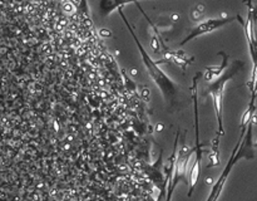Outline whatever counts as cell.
I'll return each instance as SVG.
<instances>
[{"instance_id": "obj_1", "label": "cell", "mask_w": 257, "mask_h": 201, "mask_svg": "<svg viewBox=\"0 0 257 201\" xmlns=\"http://www.w3.org/2000/svg\"><path fill=\"white\" fill-rule=\"evenodd\" d=\"M118 14L120 15L122 20L124 22L125 27L130 30L131 35H132L133 40H135L136 45L138 48V52H140L141 58H142V62L145 64L146 69H147V73L150 74L151 79L155 82V84L157 85V88L160 89L161 94H162L163 99L167 103V106L170 107H173L176 105V100H177V94L180 92V85L176 84L160 67V63L156 62V60L152 59L148 52L146 50V48L143 47V44L141 43V40L138 39L137 34H136L135 29L132 28V25L128 23L127 18H125L124 13H123V9H118Z\"/></svg>"}, {"instance_id": "obj_2", "label": "cell", "mask_w": 257, "mask_h": 201, "mask_svg": "<svg viewBox=\"0 0 257 201\" xmlns=\"http://www.w3.org/2000/svg\"><path fill=\"white\" fill-rule=\"evenodd\" d=\"M252 160L255 158V146H253V121L248 123L247 127H241L240 137H238L237 143L233 147L232 153H231L230 158H228L227 163H226L225 168L221 172L220 177L217 178L215 183H213L211 192L208 195L206 201H217L220 195L222 193L223 187H225L227 178L230 176L231 171L235 167L236 163L241 160Z\"/></svg>"}, {"instance_id": "obj_3", "label": "cell", "mask_w": 257, "mask_h": 201, "mask_svg": "<svg viewBox=\"0 0 257 201\" xmlns=\"http://www.w3.org/2000/svg\"><path fill=\"white\" fill-rule=\"evenodd\" d=\"M243 65L245 64H243L242 60H233L232 64L226 68L225 72L217 79H215L208 84L207 93L211 95V99H212L216 121H217V132H216V137L212 142V155H211L212 160L217 157L220 140L225 135V127H223V94H225L226 84L242 69ZM216 161L218 162L217 158H216Z\"/></svg>"}, {"instance_id": "obj_4", "label": "cell", "mask_w": 257, "mask_h": 201, "mask_svg": "<svg viewBox=\"0 0 257 201\" xmlns=\"http://www.w3.org/2000/svg\"><path fill=\"white\" fill-rule=\"evenodd\" d=\"M202 77V73L198 72L196 73L195 77L192 79V85H191V97L193 100V115H195V160H193L192 166L190 167L188 171V186H190V190H188V197H191L195 191L196 185L198 182V178H200L201 173V165H202V143L200 140V126H198V80Z\"/></svg>"}, {"instance_id": "obj_5", "label": "cell", "mask_w": 257, "mask_h": 201, "mask_svg": "<svg viewBox=\"0 0 257 201\" xmlns=\"http://www.w3.org/2000/svg\"><path fill=\"white\" fill-rule=\"evenodd\" d=\"M237 20V15L235 17H221V18H211V19L203 20V22L198 23L196 27H193L191 29V32L188 33L187 37H185V39L178 44V47H183V45L187 44L191 40L196 39L198 37H202V35L210 34V33L215 32V30L221 29L225 25L230 24V23L236 22Z\"/></svg>"}, {"instance_id": "obj_6", "label": "cell", "mask_w": 257, "mask_h": 201, "mask_svg": "<svg viewBox=\"0 0 257 201\" xmlns=\"http://www.w3.org/2000/svg\"><path fill=\"white\" fill-rule=\"evenodd\" d=\"M140 2H145V0H100L99 13L102 17H108L115 10L122 9L124 5L138 4Z\"/></svg>"}, {"instance_id": "obj_7", "label": "cell", "mask_w": 257, "mask_h": 201, "mask_svg": "<svg viewBox=\"0 0 257 201\" xmlns=\"http://www.w3.org/2000/svg\"><path fill=\"white\" fill-rule=\"evenodd\" d=\"M218 55L222 57V63H221V65H218V67H206V72L203 75H205V79L207 80L208 83L217 79V78L225 72L226 68L228 67V58L230 57H228L227 53L221 50V52H218Z\"/></svg>"}, {"instance_id": "obj_8", "label": "cell", "mask_w": 257, "mask_h": 201, "mask_svg": "<svg viewBox=\"0 0 257 201\" xmlns=\"http://www.w3.org/2000/svg\"><path fill=\"white\" fill-rule=\"evenodd\" d=\"M250 12H251V15H252V18H253V22L256 23V20H257V5H256V7H253L252 10H250Z\"/></svg>"}, {"instance_id": "obj_9", "label": "cell", "mask_w": 257, "mask_h": 201, "mask_svg": "<svg viewBox=\"0 0 257 201\" xmlns=\"http://www.w3.org/2000/svg\"><path fill=\"white\" fill-rule=\"evenodd\" d=\"M246 4H247L248 10H252L253 5H252V0H246Z\"/></svg>"}, {"instance_id": "obj_10", "label": "cell", "mask_w": 257, "mask_h": 201, "mask_svg": "<svg viewBox=\"0 0 257 201\" xmlns=\"http://www.w3.org/2000/svg\"><path fill=\"white\" fill-rule=\"evenodd\" d=\"M69 2L73 3L74 5H78V7H79V4H80V0H69Z\"/></svg>"}]
</instances>
